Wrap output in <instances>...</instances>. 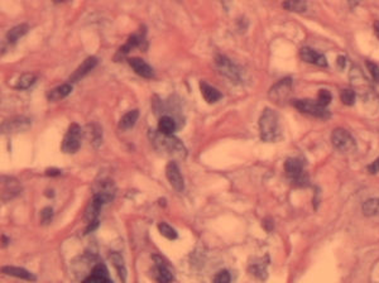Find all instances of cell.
Returning a JSON list of instances; mask_svg holds the SVG:
<instances>
[{
    "mask_svg": "<svg viewBox=\"0 0 379 283\" xmlns=\"http://www.w3.org/2000/svg\"><path fill=\"white\" fill-rule=\"evenodd\" d=\"M149 139L157 152L162 153L166 157H170V158H172V161L176 162V159L186 158V147L175 136H166V134H162L158 131H150Z\"/></svg>",
    "mask_w": 379,
    "mask_h": 283,
    "instance_id": "6da1fadb",
    "label": "cell"
},
{
    "mask_svg": "<svg viewBox=\"0 0 379 283\" xmlns=\"http://www.w3.org/2000/svg\"><path fill=\"white\" fill-rule=\"evenodd\" d=\"M260 138L263 142H276L281 137L280 118L275 110L264 109L259 118Z\"/></svg>",
    "mask_w": 379,
    "mask_h": 283,
    "instance_id": "7a4b0ae2",
    "label": "cell"
},
{
    "mask_svg": "<svg viewBox=\"0 0 379 283\" xmlns=\"http://www.w3.org/2000/svg\"><path fill=\"white\" fill-rule=\"evenodd\" d=\"M81 134L82 131L79 124L72 123L68 127L66 136L62 141V152L65 153H75L79 150L80 145H81Z\"/></svg>",
    "mask_w": 379,
    "mask_h": 283,
    "instance_id": "3957f363",
    "label": "cell"
},
{
    "mask_svg": "<svg viewBox=\"0 0 379 283\" xmlns=\"http://www.w3.org/2000/svg\"><path fill=\"white\" fill-rule=\"evenodd\" d=\"M216 67H218L219 72L221 75H224L225 77L230 80L234 84H238L240 82L241 76H240V70L237 65H235L233 61H230L228 57L223 56V54H219L215 60Z\"/></svg>",
    "mask_w": 379,
    "mask_h": 283,
    "instance_id": "277c9868",
    "label": "cell"
},
{
    "mask_svg": "<svg viewBox=\"0 0 379 283\" xmlns=\"http://www.w3.org/2000/svg\"><path fill=\"white\" fill-rule=\"evenodd\" d=\"M331 142H332L334 147L339 149L340 152H350V150L355 149V147H357L355 141L350 136V133L346 132L345 129H341V128H337V129L332 132Z\"/></svg>",
    "mask_w": 379,
    "mask_h": 283,
    "instance_id": "5b68a950",
    "label": "cell"
},
{
    "mask_svg": "<svg viewBox=\"0 0 379 283\" xmlns=\"http://www.w3.org/2000/svg\"><path fill=\"white\" fill-rule=\"evenodd\" d=\"M293 106L294 108H297L300 111H302V113L310 114V115L317 116V118H329V116H330V113L326 110V108L321 106V105L317 101H315V100H294Z\"/></svg>",
    "mask_w": 379,
    "mask_h": 283,
    "instance_id": "8992f818",
    "label": "cell"
},
{
    "mask_svg": "<svg viewBox=\"0 0 379 283\" xmlns=\"http://www.w3.org/2000/svg\"><path fill=\"white\" fill-rule=\"evenodd\" d=\"M284 171H286L288 179L294 185L301 186L305 185L306 177L303 175V163L298 158H288L284 163Z\"/></svg>",
    "mask_w": 379,
    "mask_h": 283,
    "instance_id": "52a82bcc",
    "label": "cell"
},
{
    "mask_svg": "<svg viewBox=\"0 0 379 283\" xmlns=\"http://www.w3.org/2000/svg\"><path fill=\"white\" fill-rule=\"evenodd\" d=\"M166 177H167L168 182H170L171 186H172L176 191H179V192L184 191V177H182L179 166H177V163H176L175 161L168 162L167 167H166Z\"/></svg>",
    "mask_w": 379,
    "mask_h": 283,
    "instance_id": "ba28073f",
    "label": "cell"
},
{
    "mask_svg": "<svg viewBox=\"0 0 379 283\" xmlns=\"http://www.w3.org/2000/svg\"><path fill=\"white\" fill-rule=\"evenodd\" d=\"M31 125V120L26 116H17L10 120H6L1 124V133L11 134V133H20V132L27 131Z\"/></svg>",
    "mask_w": 379,
    "mask_h": 283,
    "instance_id": "9c48e42d",
    "label": "cell"
},
{
    "mask_svg": "<svg viewBox=\"0 0 379 283\" xmlns=\"http://www.w3.org/2000/svg\"><path fill=\"white\" fill-rule=\"evenodd\" d=\"M291 79H283L280 82H277L269 91V97L275 102H280L288 96L291 91Z\"/></svg>",
    "mask_w": 379,
    "mask_h": 283,
    "instance_id": "30bf717a",
    "label": "cell"
},
{
    "mask_svg": "<svg viewBox=\"0 0 379 283\" xmlns=\"http://www.w3.org/2000/svg\"><path fill=\"white\" fill-rule=\"evenodd\" d=\"M19 191L20 186L17 180L6 177V176L1 177V200L8 201L11 197H15L19 193Z\"/></svg>",
    "mask_w": 379,
    "mask_h": 283,
    "instance_id": "8fae6325",
    "label": "cell"
},
{
    "mask_svg": "<svg viewBox=\"0 0 379 283\" xmlns=\"http://www.w3.org/2000/svg\"><path fill=\"white\" fill-rule=\"evenodd\" d=\"M153 261L156 263V268H154V272H156V281L158 283H171L173 281V275L171 273V271L168 269V267L166 266L164 261L162 259L159 255H153Z\"/></svg>",
    "mask_w": 379,
    "mask_h": 283,
    "instance_id": "7c38bea8",
    "label": "cell"
},
{
    "mask_svg": "<svg viewBox=\"0 0 379 283\" xmlns=\"http://www.w3.org/2000/svg\"><path fill=\"white\" fill-rule=\"evenodd\" d=\"M94 195L100 196L105 204L110 202L114 198V195H115V186H114V182L111 181V180H104V181L97 182Z\"/></svg>",
    "mask_w": 379,
    "mask_h": 283,
    "instance_id": "4fadbf2b",
    "label": "cell"
},
{
    "mask_svg": "<svg viewBox=\"0 0 379 283\" xmlns=\"http://www.w3.org/2000/svg\"><path fill=\"white\" fill-rule=\"evenodd\" d=\"M105 202L102 201V198L97 195H94L91 201L89 202L88 207L85 210V214H84V220L88 224L94 223V221L97 220V216H99V212L101 210L102 205Z\"/></svg>",
    "mask_w": 379,
    "mask_h": 283,
    "instance_id": "5bb4252c",
    "label": "cell"
},
{
    "mask_svg": "<svg viewBox=\"0 0 379 283\" xmlns=\"http://www.w3.org/2000/svg\"><path fill=\"white\" fill-rule=\"evenodd\" d=\"M82 283H113L109 277V272L106 266L102 263H97L94 267L91 275Z\"/></svg>",
    "mask_w": 379,
    "mask_h": 283,
    "instance_id": "9a60e30c",
    "label": "cell"
},
{
    "mask_svg": "<svg viewBox=\"0 0 379 283\" xmlns=\"http://www.w3.org/2000/svg\"><path fill=\"white\" fill-rule=\"evenodd\" d=\"M300 57L305 62L312 63V65H317L320 67H326L328 66V61L324 54L319 53L315 49L310 48V47H303L300 51Z\"/></svg>",
    "mask_w": 379,
    "mask_h": 283,
    "instance_id": "2e32d148",
    "label": "cell"
},
{
    "mask_svg": "<svg viewBox=\"0 0 379 283\" xmlns=\"http://www.w3.org/2000/svg\"><path fill=\"white\" fill-rule=\"evenodd\" d=\"M128 63H129L130 67L133 68L139 76L145 77V79H152V77H154V71H153V68L150 67L144 60H142L139 57H132V58L128 60Z\"/></svg>",
    "mask_w": 379,
    "mask_h": 283,
    "instance_id": "e0dca14e",
    "label": "cell"
},
{
    "mask_svg": "<svg viewBox=\"0 0 379 283\" xmlns=\"http://www.w3.org/2000/svg\"><path fill=\"white\" fill-rule=\"evenodd\" d=\"M97 65V58L96 57H88L84 62L81 63V65L79 66V67L76 68V70L74 71V74L71 75L70 76V82H77L80 81V80L82 79L84 76H86V75L90 72L91 70H93L95 66Z\"/></svg>",
    "mask_w": 379,
    "mask_h": 283,
    "instance_id": "ac0fdd59",
    "label": "cell"
},
{
    "mask_svg": "<svg viewBox=\"0 0 379 283\" xmlns=\"http://www.w3.org/2000/svg\"><path fill=\"white\" fill-rule=\"evenodd\" d=\"M144 36H145V32H143V31L130 34V37L128 38L127 43H125L122 48L119 49V52H118V56L127 54V53H129V52L132 51L133 48H137V47H142V46H143V43H144Z\"/></svg>",
    "mask_w": 379,
    "mask_h": 283,
    "instance_id": "d6986e66",
    "label": "cell"
},
{
    "mask_svg": "<svg viewBox=\"0 0 379 283\" xmlns=\"http://www.w3.org/2000/svg\"><path fill=\"white\" fill-rule=\"evenodd\" d=\"M1 273L8 276H13V277L20 278V280H26V281H31V282H34V281L37 280L36 276L33 273H31L29 271L24 268H20V267H13V266H5L1 268Z\"/></svg>",
    "mask_w": 379,
    "mask_h": 283,
    "instance_id": "ffe728a7",
    "label": "cell"
},
{
    "mask_svg": "<svg viewBox=\"0 0 379 283\" xmlns=\"http://www.w3.org/2000/svg\"><path fill=\"white\" fill-rule=\"evenodd\" d=\"M200 90H201V94H202V97L205 99V101H207L209 104L219 101V100L223 97L220 91H219L218 89L212 88V86L209 85L206 81L200 82Z\"/></svg>",
    "mask_w": 379,
    "mask_h": 283,
    "instance_id": "44dd1931",
    "label": "cell"
},
{
    "mask_svg": "<svg viewBox=\"0 0 379 283\" xmlns=\"http://www.w3.org/2000/svg\"><path fill=\"white\" fill-rule=\"evenodd\" d=\"M110 261L111 263H113V266L115 267L116 273H118V276H119L120 281H122L123 283H127V276H128L127 267H125L124 258L122 257V254L118 252H111Z\"/></svg>",
    "mask_w": 379,
    "mask_h": 283,
    "instance_id": "7402d4cb",
    "label": "cell"
},
{
    "mask_svg": "<svg viewBox=\"0 0 379 283\" xmlns=\"http://www.w3.org/2000/svg\"><path fill=\"white\" fill-rule=\"evenodd\" d=\"M72 91V86L71 84H62V85L57 86V88L52 89L47 94V99L49 101H58V100L63 99L67 95H70V93Z\"/></svg>",
    "mask_w": 379,
    "mask_h": 283,
    "instance_id": "603a6c76",
    "label": "cell"
},
{
    "mask_svg": "<svg viewBox=\"0 0 379 283\" xmlns=\"http://www.w3.org/2000/svg\"><path fill=\"white\" fill-rule=\"evenodd\" d=\"M176 122L173 118L168 115H163L158 122V132L166 136H173L176 131Z\"/></svg>",
    "mask_w": 379,
    "mask_h": 283,
    "instance_id": "cb8c5ba5",
    "label": "cell"
},
{
    "mask_svg": "<svg viewBox=\"0 0 379 283\" xmlns=\"http://www.w3.org/2000/svg\"><path fill=\"white\" fill-rule=\"evenodd\" d=\"M29 31L28 24H19V26H15L10 29V31L6 33V40L10 43H15L20 37H23L27 32Z\"/></svg>",
    "mask_w": 379,
    "mask_h": 283,
    "instance_id": "d4e9b609",
    "label": "cell"
},
{
    "mask_svg": "<svg viewBox=\"0 0 379 283\" xmlns=\"http://www.w3.org/2000/svg\"><path fill=\"white\" fill-rule=\"evenodd\" d=\"M139 118V110L134 109V110L128 111L127 114L122 116V119H120L119 127L122 129H130V128H133L134 124L137 123Z\"/></svg>",
    "mask_w": 379,
    "mask_h": 283,
    "instance_id": "484cf974",
    "label": "cell"
},
{
    "mask_svg": "<svg viewBox=\"0 0 379 283\" xmlns=\"http://www.w3.org/2000/svg\"><path fill=\"white\" fill-rule=\"evenodd\" d=\"M34 81H36V76H34L33 74H31V72H27V74H23L22 76L19 77L17 88L20 89V90H27V89H29L33 85Z\"/></svg>",
    "mask_w": 379,
    "mask_h": 283,
    "instance_id": "4316f807",
    "label": "cell"
},
{
    "mask_svg": "<svg viewBox=\"0 0 379 283\" xmlns=\"http://www.w3.org/2000/svg\"><path fill=\"white\" fill-rule=\"evenodd\" d=\"M158 230L164 238L170 239V240H175L177 239V232L171 227L170 224L167 223H159L158 224Z\"/></svg>",
    "mask_w": 379,
    "mask_h": 283,
    "instance_id": "83f0119b",
    "label": "cell"
},
{
    "mask_svg": "<svg viewBox=\"0 0 379 283\" xmlns=\"http://www.w3.org/2000/svg\"><path fill=\"white\" fill-rule=\"evenodd\" d=\"M363 211L365 215H374L379 211V198H371L368 201H365L363 205Z\"/></svg>",
    "mask_w": 379,
    "mask_h": 283,
    "instance_id": "f1b7e54d",
    "label": "cell"
},
{
    "mask_svg": "<svg viewBox=\"0 0 379 283\" xmlns=\"http://www.w3.org/2000/svg\"><path fill=\"white\" fill-rule=\"evenodd\" d=\"M283 8H286L289 11H305L307 8V4L305 1H286L283 3Z\"/></svg>",
    "mask_w": 379,
    "mask_h": 283,
    "instance_id": "f546056e",
    "label": "cell"
},
{
    "mask_svg": "<svg viewBox=\"0 0 379 283\" xmlns=\"http://www.w3.org/2000/svg\"><path fill=\"white\" fill-rule=\"evenodd\" d=\"M249 271L254 276L259 277L260 280H264L267 277V269L266 263H254L249 267Z\"/></svg>",
    "mask_w": 379,
    "mask_h": 283,
    "instance_id": "4dcf8cb0",
    "label": "cell"
},
{
    "mask_svg": "<svg viewBox=\"0 0 379 283\" xmlns=\"http://www.w3.org/2000/svg\"><path fill=\"white\" fill-rule=\"evenodd\" d=\"M340 97H341V101L345 105H353L354 101H355V93L353 90L345 89V90L341 91Z\"/></svg>",
    "mask_w": 379,
    "mask_h": 283,
    "instance_id": "1f68e13d",
    "label": "cell"
},
{
    "mask_svg": "<svg viewBox=\"0 0 379 283\" xmlns=\"http://www.w3.org/2000/svg\"><path fill=\"white\" fill-rule=\"evenodd\" d=\"M331 101V94L328 90H320L319 96H317V102H319L321 106L326 108Z\"/></svg>",
    "mask_w": 379,
    "mask_h": 283,
    "instance_id": "d6a6232c",
    "label": "cell"
},
{
    "mask_svg": "<svg viewBox=\"0 0 379 283\" xmlns=\"http://www.w3.org/2000/svg\"><path fill=\"white\" fill-rule=\"evenodd\" d=\"M232 282V276L228 271H220L216 273L214 277V283H230Z\"/></svg>",
    "mask_w": 379,
    "mask_h": 283,
    "instance_id": "836d02e7",
    "label": "cell"
},
{
    "mask_svg": "<svg viewBox=\"0 0 379 283\" xmlns=\"http://www.w3.org/2000/svg\"><path fill=\"white\" fill-rule=\"evenodd\" d=\"M52 218H53V210L51 207H45L42 212H41V221H42V224L51 223Z\"/></svg>",
    "mask_w": 379,
    "mask_h": 283,
    "instance_id": "e575fe53",
    "label": "cell"
},
{
    "mask_svg": "<svg viewBox=\"0 0 379 283\" xmlns=\"http://www.w3.org/2000/svg\"><path fill=\"white\" fill-rule=\"evenodd\" d=\"M367 67H368L369 72H371L372 77H373V80L376 82H379V67L376 65V63H373L372 61H367Z\"/></svg>",
    "mask_w": 379,
    "mask_h": 283,
    "instance_id": "d590c367",
    "label": "cell"
},
{
    "mask_svg": "<svg viewBox=\"0 0 379 283\" xmlns=\"http://www.w3.org/2000/svg\"><path fill=\"white\" fill-rule=\"evenodd\" d=\"M97 227H99V221L97 220L94 221V223L88 224V228H86V230H85V234H90V233L93 232V230L96 229Z\"/></svg>",
    "mask_w": 379,
    "mask_h": 283,
    "instance_id": "8d00e7d4",
    "label": "cell"
},
{
    "mask_svg": "<svg viewBox=\"0 0 379 283\" xmlns=\"http://www.w3.org/2000/svg\"><path fill=\"white\" fill-rule=\"evenodd\" d=\"M368 168H369V171H371L372 173L379 172V158L376 159V161H374L373 163H372Z\"/></svg>",
    "mask_w": 379,
    "mask_h": 283,
    "instance_id": "74e56055",
    "label": "cell"
},
{
    "mask_svg": "<svg viewBox=\"0 0 379 283\" xmlns=\"http://www.w3.org/2000/svg\"><path fill=\"white\" fill-rule=\"evenodd\" d=\"M46 175L47 176H58L60 175V170H57V168H48V170L46 171Z\"/></svg>",
    "mask_w": 379,
    "mask_h": 283,
    "instance_id": "f35d334b",
    "label": "cell"
},
{
    "mask_svg": "<svg viewBox=\"0 0 379 283\" xmlns=\"http://www.w3.org/2000/svg\"><path fill=\"white\" fill-rule=\"evenodd\" d=\"M263 225H264V229H267V230H268V232H271V230H272V228H273V224H272V221L271 220H268V219H267V220H264L263 221Z\"/></svg>",
    "mask_w": 379,
    "mask_h": 283,
    "instance_id": "ab89813d",
    "label": "cell"
},
{
    "mask_svg": "<svg viewBox=\"0 0 379 283\" xmlns=\"http://www.w3.org/2000/svg\"><path fill=\"white\" fill-rule=\"evenodd\" d=\"M345 57H342V56H340L339 57V58H337V63H339V65H340V67H341V68H344V67H345Z\"/></svg>",
    "mask_w": 379,
    "mask_h": 283,
    "instance_id": "60d3db41",
    "label": "cell"
},
{
    "mask_svg": "<svg viewBox=\"0 0 379 283\" xmlns=\"http://www.w3.org/2000/svg\"><path fill=\"white\" fill-rule=\"evenodd\" d=\"M374 32H376V36L379 38V20H377L374 23Z\"/></svg>",
    "mask_w": 379,
    "mask_h": 283,
    "instance_id": "b9f144b4",
    "label": "cell"
}]
</instances>
